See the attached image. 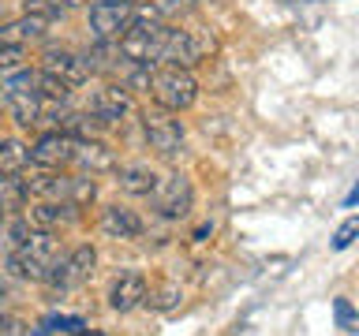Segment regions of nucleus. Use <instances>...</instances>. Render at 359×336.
<instances>
[{"mask_svg": "<svg viewBox=\"0 0 359 336\" xmlns=\"http://www.w3.org/2000/svg\"><path fill=\"white\" fill-rule=\"evenodd\" d=\"M154 101L161 105L165 112H184L195 105V97H198V83H195V75L187 71V67H165V71H157L154 75Z\"/></svg>", "mask_w": 359, "mask_h": 336, "instance_id": "f257e3e1", "label": "nucleus"}, {"mask_svg": "<svg viewBox=\"0 0 359 336\" xmlns=\"http://www.w3.org/2000/svg\"><path fill=\"white\" fill-rule=\"evenodd\" d=\"M191 206H195V187H191V179L187 176H165V179H157V187H154V209L161 213V217L168 220H180V217H187Z\"/></svg>", "mask_w": 359, "mask_h": 336, "instance_id": "f03ea898", "label": "nucleus"}, {"mask_svg": "<svg viewBox=\"0 0 359 336\" xmlns=\"http://www.w3.org/2000/svg\"><path fill=\"white\" fill-rule=\"evenodd\" d=\"M142 127H146V146H150L157 157L176 161V157L184 153V123L180 120L165 116V112H150V116L142 120Z\"/></svg>", "mask_w": 359, "mask_h": 336, "instance_id": "7ed1b4c3", "label": "nucleus"}, {"mask_svg": "<svg viewBox=\"0 0 359 336\" xmlns=\"http://www.w3.org/2000/svg\"><path fill=\"white\" fill-rule=\"evenodd\" d=\"M94 265H97V251L90 243H83V246H75L67 258H60L53 269H49V284L53 288H60V291H67V288H79V284H86L90 276H94Z\"/></svg>", "mask_w": 359, "mask_h": 336, "instance_id": "20e7f679", "label": "nucleus"}, {"mask_svg": "<svg viewBox=\"0 0 359 336\" xmlns=\"http://www.w3.org/2000/svg\"><path fill=\"white\" fill-rule=\"evenodd\" d=\"M206 52V41L195 38L191 30H165L161 49H157V64L168 67H195Z\"/></svg>", "mask_w": 359, "mask_h": 336, "instance_id": "39448f33", "label": "nucleus"}, {"mask_svg": "<svg viewBox=\"0 0 359 336\" xmlns=\"http://www.w3.org/2000/svg\"><path fill=\"white\" fill-rule=\"evenodd\" d=\"M128 22H131V4H128V0L90 4V30H94L97 41H116Z\"/></svg>", "mask_w": 359, "mask_h": 336, "instance_id": "423d86ee", "label": "nucleus"}, {"mask_svg": "<svg viewBox=\"0 0 359 336\" xmlns=\"http://www.w3.org/2000/svg\"><path fill=\"white\" fill-rule=\"evenodd\" d=\"M72 153H75V139L56 127V131H45L41 139L30 146V164H38V168H60V164L72 161Z\"/></svg>", "mask_w": 359, "mask_h": 336, "instance_id": "0eeeda50", "label": "nucleus"}, {"mask_svg": "<svg viewBox=\"0 0 359 336\" xmlns=\"http://www.w3.org/2000/svg\"><path fill=\"white\" fill-rule=\"evenodd\" d=\"M135 108V101H131V90L128 86H116V83H109V86H101L94 97H90V112L101 120V123H116L123 120L128 112Z\"/></svg>", "mask_w": 359, "mask_h": 336, "instance_id": "6e6552de", "label": "nucleus"}, {"mask_svg": "<svg viewBox=\"0 0 359 336\" xmlns=\"http://www.w3.org/2000/svg\"><path fill=\"white\" fill-rule=\"evenodd\" d=\"M146 276L142 273H120L116 280H112V288H109V307L116 310V314H128L135 307H142L146 302Z\"/></svg>", "mask_w": 359, "mask_h": 336, "instance_id": "1a4fd4ad", "label": "nucleus"}, {"mask_svg": "<svg viewBox=\"0 0 359 336\" xmlns=\"http://www.w3.org/2000/svg\"><path fill=\"white\" fill-rule=\"evenodd\" d=\"M41 71H49L56 78H64L67 86H83L90 71H86V64H83V56H75V52H67V49H49L41 56Z\"/></svg>", "mask_w": 359, "mask_h": 336, "instance_id": "9d476101", "label": "nucleus"}, {"mask_svg": "<svg viewBox=\"0 0 359 336\" xmlns=\"http://www.w3.org/2000/svg\"><path fill=\"white\" fill-rule=\"evenodd\" d=\"M27 190H30V198H38V202H67L72 176H64L60 168H41V172L27 176Z\"/></svg>", "mask_w": 359, "mask_h": 336, "instance_id": "9b49d317", "label": "nucleus"}, {"mask_svg": "<svg viewBox=\"0 0 359 336\" xmlns=\"http://www.w3.org/2000/svg\"><path fill=\"white\" fill-rule=\"evenodd\" d=\"M72 161L79 168H86L90 176L94 172H116V153H112L105 142H97V139H75Z\"/></svg>", "mask_w": 359, "mask_h": 336, "instance_id": "f8f14e48", "label": "nucleus"}, {"mask_svg": "<svg viewBox=\"0 0 359 336\" xmlns=\"http://www.w3.org/2000/svg\"><path fill=\"white\" fill-rule=\"evenodd\" d=\"M101 232L109 239H135L142 232V220L128 206H109V209H101Z\"/></svg>", "mask_w": 359, "mask_h": 336, "instance_id": "ddd939ff", "label": "nucleus"}, {"mask_svg": "<svg viewBox=\"0 0 359 336\" xmlns=\"http://www.w3.org/2000/svg\"><path fill=\"white\" fill-rule=\"evenodd\" d=\"M79 213L72 202H34V206L27 209V220H30V228H45V232H53L56 224H67V220H75Z\"/></svg>", "mask_w": 359, "mask_h": 336, "instance_id": "4468645a", "label": "nucleus"}, {"mask_svg": "<svg viewBox=\"0 0 359 336\" xmlns=\"http://www.w3.org/2000/svg\"><path fill=\"white\" fill-rule=\"evenodd\" d=\"M19 246H22L30 258H38L45 269H53L56 262H60V239H56L53 232H45V228H30V235H27Z\"/></svg>", "mask_w": 359, "mask_h": 336, "instance_id": "2eb2a0df", "label": "nucleus"}, {"mask_svg": "<svg viewBox=\"0 0 359 336\" xmlns=\"http://www.w3.org/2000/svg\"><path fill=\"white\" fill-rule=\"evenodd\" d=\"M49 22L38 19V15H19L15 22L0 27V41H11V45H27V41H41Z\"/></svg>", "mask_w": 359, "mask_h": 336, "instance_id": "dca6fc26", "label": "nucleus"}, {"mask_svg": "<svg viewBox=\"0 0 359 336\" xmlns=\"http://www.w3.org/2000/svg\"><path fill=\"white\" fill-rule=\"evenodd\" d=\"M116 183H120V190H128V195H154L157 172L150 164H123Z\"/></svg>", "mask_w": 359, "mask_h": 336, "instance_id": "f3484780", "label": "nucleus"}, {"mask_svg": "<svg viewBox=\"0 0 359 336\" xmlns=\"http://www.w3.org/2000/svg\"><path fill=\"white\" fill-rule=\"evenodd\" d=\"M8 108L15 116L19 127H34L41 120V94L38 90H22V94H11L8 97Z\"/></svg>", "mask_w": 359, "mask_h": 336, "instance_id": "a211bd4d", "label": "nucleus"}, {"mask_svg": "<svg viewBox=\"0 0 359 336\" xmlns=\"http://www.w3.org/2000/svg\"><path fill=\"white\" fill-rule=\"evenodd\" d=\"M30 190H27V179L19 172H0V209L4 213H15L27 206Z\"/></svg>", "mask_w": 359, "mask_h": 336, "instance_id": "6ab92c4d", "label": "nucleus"}, {"mask_svg": "<svg viewBox=\"0 0 359 336\" xmlns=\"http://www.w3.org/2000/svg\"><path fill=\"white\" fill-rule=\"evenodd\" d=\"M4 265L11 269V276H19V280H34V284H41L45 276H49V269H45L38 258H30L22 246H15L8 258H4Z\"/></svg>", "mask_w": 359, "mask_h": 336, "instance_id": "aec40b11", "label": "nucleus"}, {"mask_svg": "<svg viewBox=\"0 0 359 336\" xmlns=\"http://www.w3.org/2000/svg\"><path fill=\"white\" fill-rule=\"evenodd\" d=\"M30 164V146L19 139H0V172H22Z\"/></svg>", "mask_w": 359, "mask_h": 336, "instance_id": "412c9836", "label": "nucleus"}, {"mask_svg": "<svg viewBox=\"0 0 359 336\" xmlns=\"http://www.w3.org/2000/svg\"><path fill=\"white\" fill-rule=\"evenodd\" d=\"M38 94L49 97V101H67L72 97V86H67L64 78L49 75V71H38Z\"/></svg>", "mask_w": 359, "mask_h": 336, "instance_id": "4be33fe9", "label": "nucleus"}, {"mask_svg": "<svg viewBox=\"0 0 359 336\" xmlns=\"http://www.w3.org/2000/svg\"><path fill=\"white\" fill-rule=\"evenodd\" d=\"M97 198V183L86 176H72V190H67V202L79 209V206H90V202Z\"/></svg>", "mask_w": 359, "mask_h": 336, "instance_id": "5701e85b", "label": "nucleus"}, {"mask_svg": "<svg viewBox=\"0 0 359 336\" xmlns=\"http://www.w3.org/2000/svg\"><path fill=\"white\" fill-rule=\"evenodd\" d=\"M154 75H157L154 64H135V71L123 78V86H128L131 94H150V90H154Z\"/></svg>", "mask_w": 359, "mask_h": 336, "instance_id": "b1692460", "label": "nucleus"}, {"mask_svg": "<svg viewBox=\"0 0 359 336\" xmlns=\"http://www.w3.org/2000/svg\"><path fill=\"white\" fill-rule=\"evenodd\" d=\"M333 318H337V329L359 332V314H355V307H352V302H348L344 295H341V299H333Z\"/></svg>", "mask_w": 359, "mask_h": 336, "instance_id": "393cba45", "label": "nucleus"}, {"mask_svg": "<svg viewBox=\"0 0 359 336\" xmlns=\"http://www.w3.org/2000/svg\"><path fill=\"white\" fill-rule=\"evenodd\" d=\"M22 15H38L45 22H53V19H64V8L53 4V0H22Z\"/></svg>", "mask_w": 359, "mask_h": 336, "instance_id": "a878e982", "label": "nucleus"}, {"mask_svg": "<svg viewBox=\"0 0 359 336\" xmlns=\"http://www.w3.org/2000/svg\"><path fill=\"white\" fill-rule=\"evenodd\" d=\"M359 239V217H348V220H341L337 224V232H333V251H348V246H352Z\"/></svg>", "mask_w": 359, "mask_h": 336, "instance_id": "bb28decb", "label": "nucleus"}, {"mask_svg": "<svg viewBox=\"0 0 359 336\" xmlns=\"http://www.w3.org/2000/svg\"><path fill=\"white\" fill-rule=\"evenodd\" d=\"M22 56H27V49H22V45L0 41V75H4V71H19V67H22Z\"/></svg>", "mask_w": 359, "mask_h": 336, "instance_id": "cd10ccee", "label": "nucleus"}, {"mask_svg": "<svg viewBox=\"0 0 359 336\" xmlns=\"http://www.w3.org/2000/svg\"><path fill=\"white\" fill-rule=\"evenodd\" d=\"M146 299H150V307H157V310H172L180 302V288L176 284H161L157 291H146Z\"/></svg>", "mask_w": 359, "mask_h": 336, "instance_id": "c85d7f7f", "label": "nucleus"}, {"mask_svg": "<svg viewBox=\"0 0 359 336\" xmlns=\"http://www.w3.org/2000/svg\"><path fill=\"white\" fill-rule=\"evenodd\" d=\"M195 11V0H157V15L165 19H180V15H191Z\"/></svg>", "mask_w": 359, "mask_h": 336, "instance_id": "c756f323", "label": "nucleus"}, {"mask_svg": "<svg viewBox=\"0 0 359 336\" xmlns=\"http://www.w3.org/2000/svg\"><path fill=\"white\" fill-rule=\"evenodd\" d=\"M0 336H30V332H27V325H22V321L4 318V321H0Z\"/></svg>", "mask_w": 359, "mask_h": 336, "instance_id": "7c9ffc66", "label": "nucleus"}, {"mask_svg": "<svg viewBox=\"0 0 359 336\" xmlns=\"http://www.w3.org/2000/svg\"><path fill=\"white\" fill-rule=\"evenodd\" d=\"M344 206H348V209H352V206H359V183H355V187L344 195Z\"/></svg>", "mask_w": 359, "mask_h": 336, "instance_id": "2f4dec72", "label": "nucleus"}, {"mask_svg": "<svg viewBox=\"0 0 359 336\" xmlns=\"http://www.w3.org/2000/svg\"><path fill=\"white\" fill-rule=\"evenodd\" d=\"M53 4H60L64 11H72V8H83V4H90V0H53Z\"/></svg>", "mask_w": 359, "mask_h": 336, "instance_id": "473e14b6", "label": "nucleus"}, {"mask_svg": "<svg viewBox=\"0 0 359 336\" xmlns=\"http://www.w3.org/2000/svg\"><path fill=\"white\" fill-rule=\"evenodd\" d=\"M8 97H11V94H8V86L0 83V108H8Z\"/></svg>", "mask_w": 359, "mask_h": 336, "instance_id": "72a5a7b5", "label": "nucleus"}, {"mask_svg": "<svg viewBox=\"0 0 359 336\" xmlns=\"http://www.w3.org/2000/svg\"><path fill=\"white\" fill-rule=\"evenodd\" d=\"M0 232H4V209H0Z\"/></svg>", "mask_w": 359, "mask_h": 336, "instance_id": "f704fd0d", "label": "nucleus"}, {"mask_svg": "<svg viewBox=\"0 0 359 336\" xmlns=\"http://www.w3.org/2000/svg\"><path fill=\"white\" fill-rule=\"evenodd\" d=\"M0 299H4V280H0Z\"/></svg>", "mask_w": 359, "mask_h": 336, "instance_id": "c9c22d12", "label": "nucleus"}]
</instances>
